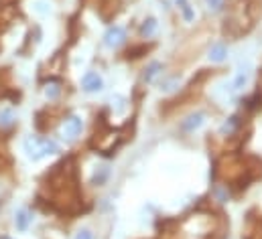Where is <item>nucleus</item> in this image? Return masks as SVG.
Instances as JSON below:
<instances>
[{
	"mask_svg": "<svg viewBox=\"0 0 262 239\" xmlns=\"http://www.w3.org/2000/svg\"><path fill=\"white\" fill-rule=\"evenodd\" d=\"M157 27H159V22H157L155 18H146V20L142 22V27H140V35H142V37H152V35L157 33Z\"/></svg>",
	"mask_w": 262,
	"mask_h": 239,
	"instance_id": "10",
	"label": "nucleus"
},
{
	"mask_svg": "<svg viewBox=\"0 0 262 239\" xmlns=\"http://www.w3.org/2000/svg\"><path fill=\"white\" fill-rule=\"evenodd\" d=\"M203 114H193V116H189V118L183 122V128L187 130V132H193V130H197L201 124H203Z\"/></svg>",
	"mask_w": 262,
	"mask_h": 239,
	"instance_id": "9",
	"label": "nucleus"
},
{
	"mask_svg": "<svg viewBox=\"0 0 262 239\" xmlns=\"http://www.w3.org/2000/svg\"><path fill=\"white\" fill-rule=\"evenodd\" d=\"M59 91H61V89H59V85H55V83H53V85H47V89H45V93H47L49 100H55V98L59 95Z\"/></svg>",
	"mask_w": 262,
	"mask_h": 239,
	"instance_id": "14",
	"label": "nucleus"
},
{
	"mask_svg": "<svg viewBox=\"0 0 262 239\" xmlns=\"http://www.w3.org/2000/svg\"><path fill=\"white\" fill-rule=\"evenodd\" d=\"M175 85H177V79H169V81H165V83H163V87H161V89H163V91H173V89H175Z\"/></svg>",
	"mask_w": 262,
	"mask_h": 239,
	"instance_id": "15",
	"label": "nucleus"
},
{
	"mask_svg": "<svg viewBox=\"0 0 262 239\" xmlns=\"http://www.w3.org/2000/svg\"><path fill=\"white\" fill-rule=\"evenodd\" d=\"M25 150H27L31 160H41V158H45L49 154H57L59 152V144L55 140H49V138L33 136V138H29L25 142Z\"/></svg>",
	"mask_w": 262,
	"mask_h": 239,
	"instance_id": "1",
	"label": "nucleus"
},
{
	"mask_svg": "<svg viewBox=\"0 0 262 239\" xmlns=\"http://www.w3.org/2000/svg\"><path fill=\"white\" fill-rule=\"evenodd\" d=\"M177 4H179V8H181L185 20H193V10H191V6L187 4V0H177Z\"/></svg>",
	"mask_w": 262,
	"mask_h": 239,
	"instance_id": "12",
	"label": "nucleus"
},
{
	"mask_svg": "<svg viewBox=\"0 0 262 239\" xmlns=\"http://www.w3.org/2000/svg\"><path fill=\"white\" fill-rule=\"evenodd\" d=\"M31 223H33V213L29 211V209H18L16 213H14V227L18 229V231H27L29 227H31Z\"/></svg>",
	"mask_w": 262,
	"mask_h": 239,
	"instance_id": "5",
	"label": "nucleus"
},
{
	"mask_svg": "<svg viewBox=\"0 0 262 239\" xmlns=\"http://www.w3.org/2000/svg\"><path fill=\"white\" fill-rule=\"evenodd\" d=\"M14 124V114L10 112V110H2L0 112V126L2 128H8V126H12Z\"/></svg>",
	"mask_w": 262,
	"mask_h": 239,
	"instance_id": "11",
	"label": "nucleus"
},
{
	"mask_svg": "<svg viewBox=\"0 0 262 239\" xmlns=\"http://www.w3.org/2000/svg\"><path fill=\"white\" fill-rule=\"evenodd\" d=\"M75 239H94V235H92L90 229H79L77 235H75Z\"/></svg>",
	"mask_w": 262,
	"mask_h": 239,
	"instance_id": "16",
	"label": "nucleus"
},
{
	"mask_svg": "<svg viewBox=\"0 0 262 239\" xmlns=\"http://www.w3.org/2000/svg\"><path fill=\"white\" fill-rule=\"evenodd\" d=\"M207 57H209L211 63H222V61L228 57V47H226L224 43H215V45L209 47Z\"/></svg>",
	"mask_w": 262,
	"mask_h": 239,
	"instance_id": "6",
	"label": "nucleus"
},
{
	"mask_svg": "<svg viewBox=\"0 0 262 239\" xmlns=\"http://www.w3.org/2000/svg\"><path fill=\"white\" fill-rule=\"evenodd\" d=\"M161 71H163V65H161L159 61H152V63L144 69V81H146V83H150V81H152Z\"/></svg>",
	"mask_w": 262,
	"mask_h": 239,
	"instance_id": "8",
	"label": "nucleus"
},
{
	"mask_svg": "<svg viewBox=\"0 0 262 239\" xmlns=\"http://www.w3.org/2000/svg\"><path fill=\"white\" fill-rule=\"evenodd\" d=\"M0 239H12V237H8V235H4V237H0Z\"/></svg>",
	"mask_w": 262,
	"mask_h": 239,
	"instance_id": "18",
	"label": "nucleus"
},
{
	"mask_svg": "<svg viewBox=\"0 0 262 239\" xmlns=\"http://www.w3.org/2000/svg\"><path fill=\"white\" fill-rule=\"evenodd\" d=\"M205 2H207V6L211 10H220L222 8V0H205Z\"/></svg>",
	"mask_w": 262,
	"mask_h": 239,
	"instance_id": "17",
	"label": "nucleus"
},
{
	"mask_svg": "<svg viewBox=\"0 0 262 239\" xmlns=\"http://www.w3.org/2000/svg\"><path fill=\"white\" fill-rule=\"evenodd\" d=\"M81 89L85 93H98L104 89V79L96 73V71H88L83 77H81Z\"/></svg>",
	"mask_w": 262,
	"mask_h": 239,
	"instance_id": "3",
	"label": "nucleus"
},
{
	"mask_svg": "<svg viewBox=\"0 0 262 239\" xmlns=\"http://www.w3.org/2000/svg\"><path fill=\"white\" fill-rule=\"evenodd\" d=\"M83 130V119L79 116H69L63 124V136L67 140H75Z\"/></svg>",
	"mask_w": 262,
	"mask_h": 239,
	"instance_id": "4",
	"label": "nucleus"
},
{
	"mask_svg": "<svg viewBox=\"0 0 262 239\" xmlns=\"http://www.w3.org/2000/svg\"><path fill=\"white\" fill-rule=\"evenodd\" d=\"M248 77H250V73H248V71H240V73L234 77V81H232V85H230V91H232V93H236V91L244 89V85L248 83Z\"/></svg>",
	"mask_w": 262,
	"mask_h": 239,
	"instance_id": "7",
	"label": "nucleus"
},
{
	"mask_svg": "<svg viewBox=\"0 0 262 239\" xmlns=\"http://www.w3.org/2000/svg\"><path fill=\"white\" fill-rule=\"evenodd\" d=\"M124 41H126V31L122 27H118V25L110 27L104 33V45L110 47V49H118L120 45H124Z\"/></svg>",
	"mask_w": 262,
	"mask_h": 239,
	"instance_id": "2",
	"label": "nucleus"
},
{
	"mask_svg": "<svg viewBox=\"0 0 262 239\" xmlns=\"http://www.w3.org/2000/svg\"><path fill=\"white\" fill-rule=\"evenodd\" d=\"M110 175V171H108V166H102L100 169V173H96L94 175V182H98V184H102L104 180H106V177Z\"/></svg>",
	"mask_w": 262,
	"mask_h": 239,
	"instance_id": "13",
	"label": "nucleus"
}]
</instances>
